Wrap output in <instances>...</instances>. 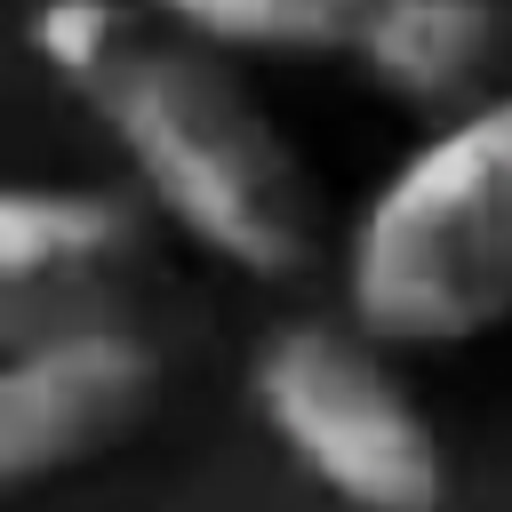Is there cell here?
I'll return each mask as SVG.
<instances>
[{"label":"cell","instance_id":"obj_1","mask_svg":"<svg viewBox=\"0 0 512 512\" xmlns=\"http://www.w3.org/2000/svg\"><path fill=\"white\" fill-rule=\"evenodd\" d=\"M32 56L104 120L144 200L216 264L288 280L320 256V184L224 48L128 0H40Z\"/></svg>","mask_w":512,"mask_h":512},{"label":"cell","instance_id":"obj_2","mask_svg":"<svg viewBox=\"0 0 512 512\" xmlns=\"http://www.w3.org/2000/svg\"><path fill=\"white\" fill-rule=\"evenodd\" d=\"M344 304L392 352H456L512 320V88L416 136L344 232Z\"/></svg>","mask_w":512,"mask_h":512},{"label":"cell","instance_id":"obj_3","mask_svg":"<svg viewBox=\"0 0 512 512\" xmlns=\"http://www.w3.org/2000/svg\"><path fill=\"white\" fill-rule=\"evenodd\" d=\"M392 344L360 320H288L256 344L248 392L264 432L288 448L304 480H320L352 512H440L448 456L424 400L384 360Z\"/></svg>","mask_w":512,"mask_h":512},{"label":"cell","instance_id":"obj_4","mask_svg":"<svg viewBox=\"0 0 512 512\" xmlns=\"http://www.w3.org/2000/svg\"><path fill=\"white\" fill-rule=\"evenodd\" d=\"M160 392V360L136 328L96 320L0 352V488L56 480L120 448Z\"/></svg>","mask_w":512,"mask_h":512},{"label":"cell","instance_id":"obj_5","mask_svg":"<svg viewBox=\"0 0 512 512\" xmlns=\"http://www.w3.org/2000/svg\"><path fill=\"white\" fill-rule=\"evenodd\" d=\"M144 264V224L112 192L0 184V352L112 320Z\"/></svg>","mask_w":512,"mask_h":512},{"label":"cell","instance_id":"obj_6","mask_svg":"<svg viewBox=\"0 0 512 512\" xmlns=\"http://www.w3.org/2000/svg\"><path fill=\"white\" fill-rule=\"evenodd\" d=\"M488 56H496V8L488 0H376L360 40H352V64L408 112L464 104Z\"/></svg>","mask_w":512,"mask_h":512},{"label":"cell","instance_id":"obj_7","mask_svg":"<svg viewBox=\"0 0 512 512\" xmlns=\"http://www.w3.org/2000/svg\"><path fill=\"white\" fill-rule=\"evenodd\" d=\"M176 32L240 56H352L376 0H144Z\"/></svg>","mask_w":512,"mask_h":512}]
</instances>
